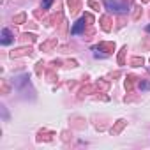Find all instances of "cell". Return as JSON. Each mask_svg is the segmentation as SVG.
I'll use <instances>...</instances> for the list:
<instances>
[{
    "label": "cell",
    "mask_w": 150,
    "mask_h": 150,
    "mask_svg": "<svg viewBox=\"0 0 150 150\" xmlns=\"http://www.w3.org/2000/svg\"><path fill=\"white\" fill-rule=\"evenodd\" d=\"M51 6V0H44V2H42V7H50Z\"/></svg>",
    "instance_id": "5"
},
{
    "label": "cell",
    "mask_w": 150,
    "mask_h": 150,
    "mask_svg": "<svg viewBox=\"0 0 150 150\" xmlns=\"http://www.w3.org/2000/svg\"><path fill=\"white\" fill-rule=\"evenodd\" d=\"M2 44H11V34H9L7 28L2 32Z\"/></svg>",
    "instance_id": "3"
},
{
    "label": "cell",
    "mask_w": 150,
    "mask_h": 150,
    "mask_svg": "<svg viewBox=\"0 0 150 150\" xmlns=\"http://www.w3.org/2000/svg\"><path fill=\"white\" fill-rule=\"evenodd\" d=\"M139 88H141V90H148V88H150V83H141Z\"/></svg>",
    "instance_id": "4"
},
{
    "label": "cell",
    "mask_w": 150,
    "mask_h": 150,
    "mask_svg": "<svg viewBox=\"0 0 150 150\" xmlns=\"http://www.w3.org/2000/svg\"><path fill=\"white\" fill-rule=\"evenodd\" d=\"M83 28H85V21H83V20H80V21H76V25L72 27V30H71V32H72V34H80Z\"/></svg>",
    "instance_id": "2"
},
{
    "label": "cell",
    "mask_w": 150,
    "mask_h": 150,
    "mask_svg": "<svg viewBox=\"0 0 150 150\" xmlns=\"http://www.w3.org/2000/svg\"><path fill=\"white\" fill-rule=\"evenodd\" d=\"M104 4H106V7L111 9V11H118V13H125V11H127V6H125V4L111 2V0H104Z\"/></svg>",
    "instance_id": "1"
},
{
    "label": "cell",
    "mask_w": 150,
    "mask_h": 150,
    "mask_svg": "<svg viewBox=\"0 0 150 150\" xmlns=\"http://www.w3.org/2000/svg\"><path fill=\"white\" fill-rule=\"evenodd\" d=\"M146 30H148V32H150V27H146Z\"/></svg>",
    "instance_id": "6"
}]
</instances>
